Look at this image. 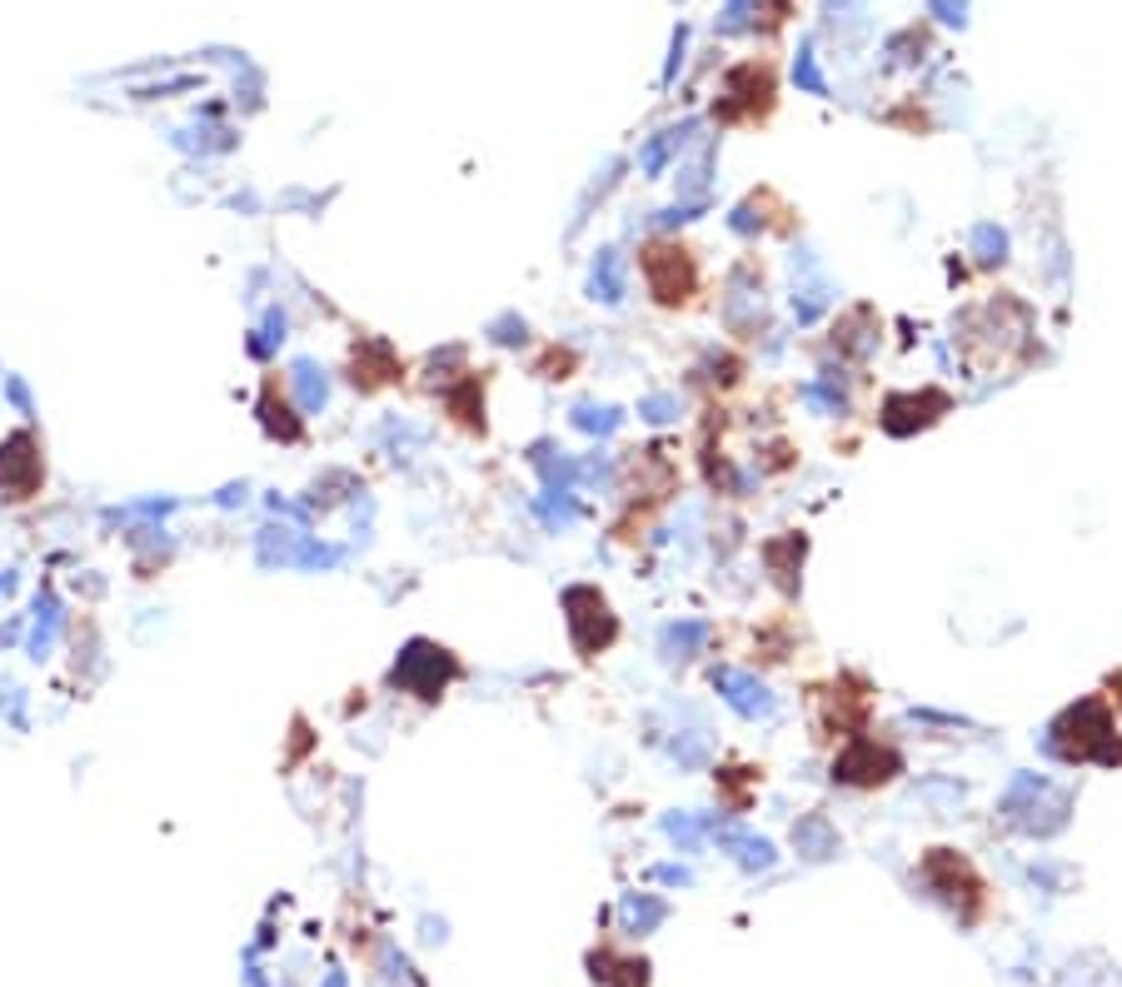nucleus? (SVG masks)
Returning <instances> with one entry per match:
<instances>
[{"label":"nucleus","mask_w":1122,"mask_h":987,"mask_svg":"<svg viewBox=\"0 0 1122 987\" xmlns=\"http://www.w3.org/2000/svg\"><path fill=\"white\" fill-rule=\"evenodd\" d=\"M763 564H769V574L779 578L783 588H799V564H803V538L799 534H789V538H769V544H763Z\"/></svg>","instance_id":"ddd939ff"},{"label":"nucleus","mask_w":1122,"mask_h":987,"mask_svg":"<svg viewBox=\"0 0 1122 987\" xmlns=\"http://www.w3.org/2000/svg\"><path fill=\"white\" fill-rule=\"evenodd\" d=\"M833 345L848 359H868V349L878 345V315H873L868 305H853L848 315L833 325Z\"/></svg>","instance_id":"9b49d317"},{"label":"nucleus","mask_w":1122,"mask_h":987,"mask_svg":"<svg viewBox=\"0 0 1122 987\" xmlns=\"http://www.w3.org/2000/svg\"><path fill=\"white\" fill-rule=\"evenodd\" d=\"M683 45H689V30H673V60H669V70H663V80H673L679 75V60H683Z\"/></svg>","instance_id":"7c9ffc66"},{"label":"nucleus","mask_w":1122,"mask_h":987,"mask_svg":"<svg viewBox=\"0 0 1122 987\" xmlns=\"http://www.w3.org/2000/svg\"><path fill=\"white\" fill-rule=\"evenodd\" d=\"M659 877H663V883H689V873H683V867H659Z\"/></svg>","instance_id":"2f4dec72"},{"label":"nucleus","mask_w":1122,"mask_h":987,"mask_svg":"<svg viewBox=\"0 0 1122 987\" xmlns=\"http://www.w3.org/2000/svg\"><path fill=\"white\" fill-rule=\"evenodd\" d=\"M663 827H669V837H679L683 847H699V833H703L709 823H693V818L679 813V818H663Z\"/></svg>","instance_id":"bb28decb"},{"label":"nucleus","mask_w":1122,"mask_h":987,"mask_svg":"<svg viewBox=\"0 0 1122 987\" xmlns=\"http://www.w3.org/2000/svg\"><path fill=\"white\" fill-rule=\"evenodd\" d=\"M709 644V624H669L663 628V654L669 658H689L693 648Z\"/></svg>","instance_id":"a211bd4d"},{"label":"nucleus","mask_w":1122,"mask_h":987,"mask_svg":"<svg viewBox=\"0 0 1122 987\" xmlns=\"http://www.w3.org/2000/svg\"><path fill=\"white\" fill-rule=\"evenodd\" d=\"M823 309H828V285H813V289H803V299H793V315H799V325H813Z\"/></svg>","instance_id":"b1692460"},{"label":"nucleus","mask_w":1122,"mask_h":987,"mask_svg":"<svg viewBox=\"0 0 1122 987\" xmlns=\"http://www.w3.org/2000/svg\"><path fill=\"white\" fill-rule=\"evenodd\" d=\"M444 409L460 419L464 429H484V394H480V379H464L460 389L444 394Z\"/></svg>","instance_id":"f3484780"},{"label":"nucleus","mask_w":1122,"mask_h":987,"mask_svg":"<svg viewBox=\"0 0 1122 987\" xmlns=\"http://www.w3.org/2000/svg\"><path fill=\"white\" fill-rule=\"evenodd\" d=\"M579 424H584V429H599V434H609V429L619 424V414H609V409H579Z\"/></svg>","instance_id":"c756f323"},{"label":"nucleus","mask_w":1122,"mask_h":987,"mask_svg":"<svg viewBox=\"0 0 1122 987\" xmlns=\"http://www.w3.org/2000/svg\"><path fill=\"white\" fill-rule=\"evenodd\" d=\"M564 614H569V638H574V648H579L584 658H594L599 648H609L614 634H619V624H614L604 594L599 588H589V584L564 588Z\"/></svg>","instance_id":"f03ea898"},{"label":"nucleus","mask_w":1122,"mask_h":987,"mask_svg":"<svg viewBox=\"0 0 1122 987\" xmlns=\"http://www.w3.org/2000/svg\"><path fill=\"white\" fill-rule=\"evenodd\" d=\"M450 674H454V658L444 654V648H434V644H410V654L394 664V683L410 688V693H420V698L440 693V688L450 683Z\"/></svg>","instance_id":"423d86ee"},{"label":"nucleus","mask_w":1122,"mask_h":987,"mask_svg":"<svg viewBox=\"0 0 1122 987\" xmlns=\"http://www.w3.org/2000/svg\"><path fill=\"white\" fill-rule=\"evenodd\" d=\"M354 384L360 389H380V384H390V379H400V364H394V354H390V345H380V339H370V345L354 354Z\"/></svg>","instance_id":"f8f14e48"},{"label":"nucleus","mask_w":1122,"mask_h":987,"mask_svg":"<svg viewBox=\"0 0 1122 987\" xmlns=\"http://www.w3.org/2000/svg\"><path fill=\"white\" fill-rule=\"evenodd\" d=\"M644 279H649L659 305H683L693 289V259L679 245H649L644 249Z\"/></svg>","instance_id":"39448f33"},{"label":"nucleus","mask_w":1122,"mask_h":987,"mask_svg":"<svg viewBox=\"0 0 1122 987\" xmlns=\"http://www.w3.org/2000/svg\"><path fill=\"white\" fill-rule=\"evenodd\" d=\"M624 917H629V927L649 933V927L663 923V903L659 897H629V903H624Z\"/></svg>","instance_id":"4be33fe9"},{"label":"nucleus","mask_w":1122,"mask_h":987,"mask_svg":"<svg viewBox=\"0 0 1122 987\" xmlns=\"http://www.w3.org/2000/svg\"><path fill=\"white\" fill-rule=\"evenodd\" d=\"M799 394L809 399V404L828 409V414H838V409H843V389H838V384H819V379H813V384H803Z\"/></svg>","instance_id":"393cba45"},{"label":"nucleus","mask_w":1122,"mask_h":987,"mask_svg":"<svg viewBox=\"0 0 1122 987\" xmlns=\"http://www.w3.org/2000/svg\"><path fill=\"white\" fill-rule=\"evenodd\" d=\"M703 474H709V484L719 489V494H743V484H749V479L733 469V459L719 454V449H709V454H703Z\"/></svg>","instance_id":"6ab92c4d"},{"label":"nucleus","mask_w":1122,"mask_h":987,"mask_svg":"<svg viewBox=\"0 0 1122 987\" xmlns=\"http://www.w3.org/2000/svg\"><path fill=\"white\" fill-rule=\"evenodd\" d=\"M769 70L763 65H739L723 80V100H719V120H749L769 105Z\"/></svg>","instance_id":"6e6552de"},{"label":"nucleus","mask_w":1122,"mask_h":987,"mask_svg":"<svg viewBox=\"0 0 1122 987\" xmlns=\"http://www.w3.org/2000/svg\"><path fill=\"white\" fill-rule=\"evenodd\" d=\"M639 414L653 419V424H669V419L679 414V399H673V394H653V399H644V404H639Z\"/></svg>","instance_id":"a878e982"},{"label":"nucleus","mask_w":1122,"mask_h":987,"mask_svg":"<svg viewBox=\"0 0 1122 987\" xmlns=\"http://www.w3.org/2000/svg\"><path fill=\"white\" fill-rule=\"evenodd\" d=\"M713 688L723 693V703L743 718H769L773 713V693L759 683L753 674H739V668H719L713 674Z\"/></svg>","instance_id":"1a4fd4ad"},{"label":"nucleus","mask_w":1122,"mask_h":987,"mask_svg":"<svg viewBox=\"0 0 1122 987\" xmlns=\"http://www.w3.org/2000/svg\"><path fill=\"white\" fill-rule=\"evenodd\" d=\"M923 873H928V883L938 887L948 903H958V897H972V893H982L978 887V877H972V867L963 863L958 853H948V847H933V857L923 863Z\"/></svg>","instance_id":"9d476101"},{"label":"nucleus","mask_w":1122,"mask_h":987,"mask_svg":"<svg viewBox=\"0 0 1122 987\" xmlns=\"http://www.w3.org/2000/svg\"><path fill=\"white\" fill-rule=\"evenodd\" d=\"M793 843H799L803 857H828L833 847H838V837H833V823L823 813H809L793 823Z\"/></svg>","instance_id":"2eb2a0df"},{"label":"nucleus","mask_w":1122,"mask_h":987,"mask_svg":"<svg viewBox=\"0 0 1122 987\" xmlns=\"http://www.w3.org/2000/svg\"><path fill=\"white\" fill-rule=\"evenodd\" d=\"M1048 753L1068 758V763H1088V758L1112 763V758H1122V743H1118V733H1112V718L1102 713L1098 698H1082L1078 708H1068V713L1048 728Z\"/></svg>","instance_id":"f257e3e1"},{"label":"nucleus","mask_w":1122,"mask_h":987,"mask_svg":"<svg viewBox=\"0 0 1122 987\" xmlns=\"http://www.w3.org/2000/svg\"><path fill=\"white\" fill-rule=\"evenodd\" d=\"M938 414H948V394H938V389H923V394H888L883 399L878 424L888 429L893 439H903V434H913V429H928Z\"/></svg>","instance_id":"0eeeda50"},{"label":"nucleus","mask_w":1122,"mask_h":987,"mask_svg":"<svg viewBox=\"0 0 1122 987\" xmlns=\"http://www.w3.org/2000/svg\"><path fill=\"white\" fill-rule=\"evenodd\" d=\"M898 768H903V758L893 753L888 743H878V738H853V743L833 758V778H838V783H858V788L888 783Z\"/></svg>","instance_id":"20e7f679"},{"label":"nucleus","mask_w":1122,"mask_h":987,"mask_svg":"<svg viewBox=\"0 0 1122 987\" xmlns=\"http://www.w3.org/2000/svg\"><path fill=\"white\" fill-rule=\"evenodd\" d=\"M793 80H799V90H809V95H828V80L819 75V60H813V45L799 50V60H793Z\"/></svg>","instance_id":"412c9836"},{"label":"nucleus","mask_w":1122,"mask_h":987,"mask_svg":"<svg viewBox=\"0 0 1122 987\" xmlns=\"http://www.w3.org/2000/svg\"><path fill=\"white\" fill-rule=\"evenodd\" d=\"M594 289H599V299H624V265H619V255L614 249H604L599 255V269H594Z\"/></svg>","instance_id":"aec40b11"},{"label":"nucleus","mask_w":1122,"mask_h":987,"mask_svg":"<svg viewBox=\"0 0 1122 987\" xmlns=\"http://www.w3.org/2000/svg\"><path fill=\"white\" fill-rule=\"evenodd\" d=\"M749 25V0H729V10H723V35H733V30Z\"/></svg>","instance_id":"c85d7f7f"},{"label":"nucleus","mask_w":1122,"mask_h":987,"mask_svg":"<svg viewBox=\"0 0 1122 987\" xmlns=\"http://www.w3.org/2000/svg\"><path fill=\"white\" fill-rule=\"evenodd\" d=\"M928 10L943 25H963V20H968V0H928Z\"/></svg>","instance_id":"cd10ccee"},{"label":"nucleus","mask_w":1122,"mask_h":987,"mask_svg":"<svg viewBox=\"0 0 1122 987\" xmlns=\"http://www.w3.org/2000/svg\"><path fill=\"white\" fill-rule=\"evenodd\" d=\"M41 484H45L41 444H35L31 429H16V434L0 444V489H6V498H35Z\"/></svg>","instance_id":"7ed1b4c3"},{"label":"nucleus","mask_w":1122,"mask_h":987,"mask_svg":"<svg viewBox=\"0 0 1122 987\" xmlns=\"http://www.w3.org/2000/svg\"><path fill=\"white\" fill-rule=\"evenodd\" d=\"M689 135H693V125H673V130H663L659 140H649V145H644V155H639L644 175H663V169H669V160L689 145Z\"/></svg>","instance_id":"dca6fc26"},{"label":"nucleus","mask_w":1122,"mask_h":987,"mask_svg":"<svg viewBox=\"0 0 1122 987\" xmlns=\"http://www.w3.org/2000/svg\"><path fill=\"white\" fill-rule=\"evenodd\" d=\"M709 833L719 837V843L729 847V853L739 857L743 867H769V863H773V847L763 843V837H749V833H743V827H729V823L719 827V823H709Z\"/></svg>","instance_id":"4468645a"},{"label":"nucleus","mask_w":1122,"mask_h":987,"mask_svg":"<svg viewBox=\"0 0 1122 987\" xmlns=\"http://www.w3.org/2000/svg\"><path fill=\"white\" fill-rule=\"evenodd\" d=\"M1002 249H1008V235H1002L998 225H978V229H972V255H978L982 265L1002 259Z\"/></svg>","instance_id":"5701e85b"}]
</instances>
